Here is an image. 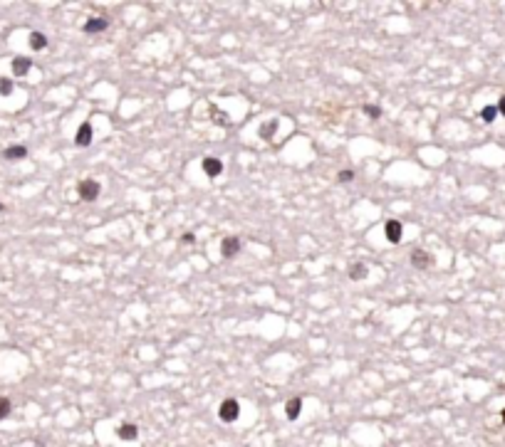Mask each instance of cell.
Masks as SVG:
<instances>
[{"label": "cell", "mask_w": 505, "mask_h": 447, "mask_svg": "<svg viewBox=\"0 0 505 447\" xmlns=\"http://www.w3.org/2000/svg\"><path fill=\"white\" fill-rule=\"evenodd\" d=\"M30 67H33V60H28V57H15L13 60V74L15 77H25L30 72Z\"/></svg>", "instance_id": "7"}, {"label": "cell", "mask_w": 505, "mask_h": 447, "mask_svg": "<svg viewBox=\"0 0 505 447\" xmlns=\"http://www.w3.org/2000/svg\"><path fill=\"white\" fill-rule=\"evenodd\" d=\"M203 173H206L208 178H216V175H221V173H223V161H221V158H216V156H208V158H203Z\"/></svg>", "instance_id": "4"}, {"label": "cell", "mask_w": 505, "mask_h": 447, "mask_svg": "<svg viewBox=\"0 0 505 447\" xmlns=\"http://www.w3.org/2000/svg\"><path fill=\"white\" fill-rule=\"evenodd\" d=\"M411 265H414L416 270H426V267L431 265V255L424 252V250H416V252L411 255Z\"/></svg>", "instance_id": "10"}, {"label": "cell", "mask_w": 505, "mask_h": 447, "mask_svg": "<svg viewBox=\"0 0 505 447\" xmlns=\"http://www.w3.org/2000/svg\"><path fill=\"white\" fill-rule=\"evenodd\" d=\"M119 437H121V440H126V442H129V440H136V437H139V427L126 422V425H121V427H119Z\"/></svg>", "instance_id": "14"}, {"label": "cell", "mask_w": 505, "mask_h": 447, "mask_svg": "<svg viewBox=\"0 0 505 447\" xmlns=\"http://www.w3.org/2000/svg\"><path fill=\"white\" fill-rule=\"evenodd\" d=\"M10 92H13V82H10V79H0V94L8 97Z\"/></svg>", "instance_id": "19"}, {"label": "cell", "mask_w": 505, "mask_h": 447, "mask_svg": "<svg viewBox=\"0 0 505 447\" xmlns=\"http://www.w3.org/2000/svg\"><path fill=\"white\" fill-rule=\"evenodd\" d=\"M495 116H498V106H483L480 119H483L485 124H493V121H495Z\"/></svg>", "instance_id": "16"}, {"label": "cell", "mask_w": 505, "mask_h": 447, "mask_svg": "<svg viewBox=\"0 0 505 447\" xmlns=\"http://www.w3.org/2000/svg\"><path fill=\"white\" fill-rule=\"evenodd\" d=\"M77 193H79V198H82V200L92 203V200H97V195H99V183H97L94 178H84V180H79Z\"/></svg>", "instance_id": "1"}, {"label": "cell", "mask_w": 505, "mask_h": 447, "mask_svg": "<svg viewBox=\"0 0 505 447\" xmlns=\"http://www.w3.org/2000/svg\"><path fill=\"white\" fill-rule=\"evenodd\" d=\"M3 210H5V205H3V203H0V212H3Z\"/></svg>", "instance_id": "23"}, {"label": "cell", "mask_w": 505, "mask_h": 447, "mask_svg": "<svg viewBox=\"0 0 505 447\" xmlns=\"http://www.w3.org/2000/svg\"><path fill=\"white\" fill-rule=\"evenodd\" d=\"M275 131H277V119H270V121H265V124L258 129L260 138H265V141H270V138L275 136Z\"/></svg>", "instance_id": "11"}, {"label": "cell", "mask_w": 505, "mask_h": 447, "mask_svg": "<svg viewBox=\"0 0 505 447\" xmlns=\"http://www.w3.org/2000/svg\"><path fill=\"white\" fill-rule=\"evenodd\" d=\"M362 111H364L369 119H379V116H382V109H379V106H374V104H364V106H362Z\"/></svg>", "instance_id": "17"}, {"label": "cell", "mask_w": 505, "mask_h": 447, "mask_svg": "<svg viewBox=\"0 0 505 447\" xmlns=\"http://www.w3.org/2000/svg\"><path fill=\"white\" fill-rule=\"evenodd\" d=\"M240 252V240L238 238H223V242H221V255L226 257V260H231V257H235Z\"/></svg>", "instance_id": "5"}, {"label": "cell", "mask_w": 505, "mask_h": 447, "mask_svg": "<svg viewBox=\"0 0 505 447\" xmlns=\"http://www.w3.org/2000/svg\"><path fill=\"white\" fill-rule=\"evenodd\" d=\"M337 180H340V183H350V180H354V173H352V171H340Z\"/></svg>", "instance_id": "20"}, {"label": "cell", "mask_w": 505, "mask_h": 447, "mask_svg": "<svg viewBox=\"0 0 505 447\" xmlns=\"http://www.w3.org/2000/svg\"><path fill=\"white\" fill-rule=\"evenodd\" d=\"M218 415H221L223 422H233V420H238V415H240V405H238V400L226 398V400L221 403V408H218Z\"/></svg>", "instance_id": "2"}, {"label": "cell", "mask_w": 505, "mask_h": 447, "mask_svg": "<svg viewBox=\"0 0 505 447\" xmlns=\"http://www.w3.org/2000/svg\"><path fill=\"white\" fill-rule=\"evenodd\" d=\"M10 415V400L8 398H0V420H5Z\"/></svg>", "instance_id": "18"}, {"label": "cell", "mask_w": 505, "mask_h": 447, "mask_svg": "<svg viewBox=\"0 0 505 447\" xmlns=\"http://www.w3.org/2000/svg\"><path fill=\"white\" fill-rule=\"evenodd\" d=\"M300 410H302V398H290L287 405H285L287 420H297V417H300Z\"/></svg>", "instance_id": "9"}, {"label": "cell", "mask_w": 505, "mask_h": 447, "mask_svg": "<svg viewBox=\"0 0 505 447\" xmlns=\"http://www.w3.org/2000/svg\"><path fill=\"white\" fill-rule=\"evenodd\" d=\"M107 28H109V23H107L104 18H89V20L84 23V33H89V35H92V33H104Z\"/></svg>", "instance_id": "8"}, {"label": "cell", "mask_w": 505, "mask_h": 447, "mask_svg": "<svg viewBox=\"0 0 505 447\" xmlns=\"http://www.w3.org/2000/svg\"><path fill=\"white\" fill-rule=\"evenodd\" d=\"M75 143H77V146H82V148L92 143V124H89V121H84V124H82V126L77 129V136H75Z\"/></svg>", "instance_id": "6"}, {"label": "cell", "mask_w": 505, "mask_h": 447, "mask_svg": "<svg viewBox=\"0 0 505 447\" xmlns=\"http://www.w3.org/2000/svg\"><path fill=\"white\" fill-rule=\"evenodd\" d=\"M384 235H387V240H389L391 245H399V242H401V235H404L401 222H399V220H389L387 225H384Z\"/></svg>", "instance_id": "3"}, {"label": "cell", "mask_w": 505, "mask_h": 447, "mask_svg": "<svg viewBox=\"0 0 505 447\" xmlns=\"http://www.w3.org/2000/svg\"><path fill=\"white\" fill-rule=\"evenodd\" d=\"M3 156H5L8 161H20V158L28 156V148H25V146H8V148L3 151Z\"/></svg>", "instance_id": "12"}, {"label": "cell", "mask_w": 505, "mask_h": 447, "mask_svg": "<svg viewBox=\"0 0 505 447\" xmlns=\"http://www.w3.org/2000/svg\"><path fill=\"white\" fill-rule=\"evenodd\" d=\"M30 47L33 50H45L47 47V37L42 33H30Z\"/></svg>", "instance_id": "15"}, {"label": "cell", "mask_w": 505, "mask_h": 447, "mask_svg": "<svg viewBox=\"0 0 505 447\" xmlns=\"http://www.w3.org/2000/svg\"><path fill=\"white\" fill-rule=\"evenodd\" d=\"M181 242H186V245H191V242H196V238H194L191 233H186V235L181 238Z\"/></svg>", "instance_id": "21"}, {"label": "cell", "mask_w": 505, "mask_h": 447, "mask_svg": "<svg viewBox=\"0 0 505 447\" xmlns=\"http://www.w3.org/2000/svg\"><path fill=\"white\" fill-rule=\"evenodd\" d=\"M367 265H362V262H357V265H352L350 267V279H354V282H362L364 277H367Z\"/></svg>", "instance_id": "13"}, {"label": "cell", "mask_w": 505, "mask_h": 447, "mask_svg": "<svg viewBox=\"0 0 505 447\" xmlns=\"http://www.w3.org/2000/svg\"><path fill=\"white\" fill-rule=\"evenodd\" d=\"M498 114L505 116V97H500V102H498Z\"/></svg>", "instance_id": "22"}, {"label": "cell", "mask_w": 505, "mask_h": 447, "mask_svg": "<svg viewBox=\"0 0 505 447\" xmlns=\"http://www.w3.org/2000/svg\"><path fill=\"white\" fill-rule=\"evenodd\" d=\"M503 422H505V408H503Z\"/></svg>", "instance_id": "24"}]
</instances>
